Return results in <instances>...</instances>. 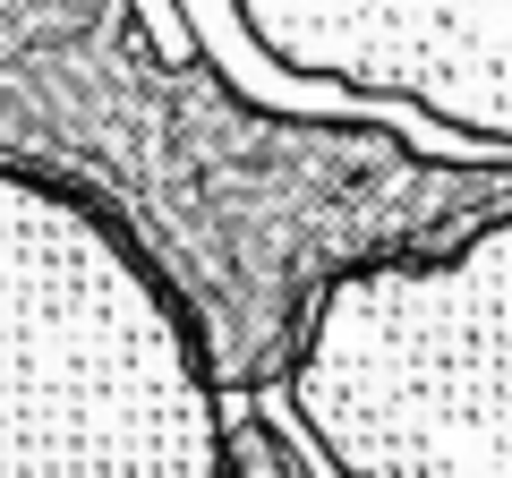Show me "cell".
I'll list each match as a JSON object with an SVG mask.
<instances>
[{"label": "cell", "mask_w": 512, "mask_h": 478, "mask_svg": "<svg viewBox=\"0 0 512 478\" xmlns=\"http://www.w3.org/2000/svg\"><path fill=\"white\" fill-rule=\"evenodd\" d=\"M0 470H231V393L197 308L103 197L35 163H0Z\"/></svg>", "instance_id": "obj_1"}, {"label": "cell", "mask_w": 512, "mask_h": 478, "mask_svg": "<svg viewBox=\"0 0 512 478\" xmlns=\"http://www.w3.org/2000/svg\"><path fill=\"white\" fill-rule=\"evenodd\" d=\"M282 402L342 478H512V205L342 265L299 316Z\"/></svg>", "instance_id": "obj_2"}]
</instances>
